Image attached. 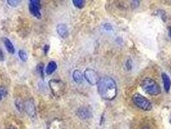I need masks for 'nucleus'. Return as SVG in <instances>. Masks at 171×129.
Returning <instances> with one entry per match:
<instances>
[{
    "mask_svg": "<svg viewBox=\"0 0 171 129\" xmlns=\"http://www.w3.org/2000/svg\"><path fill=\"white\" fill-rule=\"evenodd\" d=\"M3 58H4V56H3V55L2 50L0 49V59H1V60H3Z\"/></svg>",
    "mask_w": 171,
    "mask_h": 129,
    "instance_id": "18",
    "label": "nucleus"
},
{
    "mask_svg": "<svg viewBox=\"0 0 171 129\" xmlns=\"http://www.w3.org/2000/svg\"><path fill=\"white\" fill-rule=\"evenodd\" d=\"M162 77L163 82V85H164V88L166 92H169L171 87V80L169 76L165 73H163L162 75Z\"/></svg>",
    "mask_w": 171,
    "mask_h": 129,
    "instance_id": "8",
    "label": "nucleus"
},
{
    "mask_svg": "<svg viewBox=\"0 0 171 129\" xmlns=\"http://www.w3.org/2000/svg\"><path fill=\"white\" fill-rule=\"evenodd\" d=\"M57 63L54 61H51L47 65V67L46 68V73L47 75H51V74L54 73L55 72V70L57 69Z\"/></svg>",
    "mask_w": 171,
    "mask_h": 129,
    "instance_id": "9",
    "label": "nucleus"
},
{
    "mask_svg": "<svg viewBox=\"0 0 171 129\" xmlns=\"http://www.w3.org/2000/svg\"><path fill=\"white\" fill-rule=\"evenodd\" d=\"M73 78L77 83H81L83 82V74L79 70H75L73 72Z\"/></svg>",
    "mask_w": 171,
    "mask_h": 129,
    "instance_id": "10",
    "label": "nucleus"
},
{
    "mask_svg": "<svg viewBox=\"0 0 171 129\" xmlns=\"http://www.w3.org/2000/svg\"><path fill=\"white\" fill-rule=\"evenodd\" d=\"M57 32L59 34V35L62 38H66L68 35V27L65 24L61 23L59 24L57 26Z\"/></svg>",
    "mask_w": 171,
    "mask_h": 129,
    "instance_id": "6",
    "label": "nucleus"
},
{
    "mask_svg": "<svg viewBox=\"0 0 171 129\" xmlns=\"http://www.w3.org/2000/svg\"><path fill=\"white\" fill-rule=\"evenodd\" d=\"M19 56L23 61H27L28 60L27 53L23 50H21L19 51Z\"/></svg>",
    "mask_w": 171,
    "mask_h": 129,
    "instance_id": "13",
    "label": "nucleus"
},
{
    "mask_svg": "<svg viewBox=\"0 0 171 129\" xmlns=\"http://www.w3.org/2000/svg\"><path fill=\"white\" fill-rule=\"evenodd\" d=\"M16 106H17V108L18 109V110H22L23 109V105L22 104V103L20 101H16Z\"/></svg>",
    "mask_w": 171,
    "mask_h": 129,
    "instance_id": "16",
    "label": "nucleus"
},
{
    "mask_svg": "<svg viewBox=\"0 0 171 129\" xmlns=\"http://www.w3.org/2000/svg\"><path fill=\"white\" fill-rule=\"evenodd\" d=\"M7 2H8L9 5H10V6H12V7H17L21 3L20 1H17V0H10V1L9 0H8Z\"/></svg>",
    "mask_w": 171,
    "mask_h": 129,
    "instance_id": "15",
    "label": "nucleus"
},
{
    "mask_svg": "<svg viewBox=\"0 0 171 129\" xmlns=\"http://www.w3.org/2000/svg\"><path fill=\"white\" fill-rule=\"evenodd\" d=\"M169 36L171 38V27L169 28Z\"/></svg>",
    "mask_w": 171,
    "mask_h": 129,
    "instance_id": "19",
    "label": "nucleus"
},
{
    "mask_svg": "<svg viewBox=\"0 0 171 129\" xmlns=\"http://www.w3.org/2000/svg\"><path fill=\"white\" fill-rule=\"evenodd\" d=\"M40 1L38 0H31L30 1L29 5V10L31 14L38 18L41 19V14L40 12Z\"/></svg>",
    "mask_w": 171,
    "mask_h": 129,
    "instance_id": "5",
    "label": "nucleus"
},
{
    "mask_svg": "<svg viewBox=\"0 0 171 129\" xmlns=\"http://www.w3.org/2000/svg\"><path fill=\"white\" fill-rule=\"evenodd\" d=\"M134 104L144 111H149L152 109V104L149 99L139 93H136L132 97Z\"/></svg>",
    "mask_w": 171,
    "mask_h": 129,
    "instance_id": "3",
    "label": "nucleus"
},
{
    "mask_svg": "<svg viewBox=\"0 0 171 129\" xmlns=\"http://www.w3.org/2000/svg\"><path fill=\"white\" fill-rule=\"evenodd\" d=\"M140 86L146 93L151 95H158L162 93L161 88L158 83L149 77L143 79Z\"/></svg>",
    "mask_w": 171,
    "mask_h": 129,
    "instance_id": "2",
    "label": "nucleus"
},
{
    "mask_svg": "<svg viewBox=\"0 0 171 129\" xmlns=\"http://www.w3.org/2000/svg\"><path fill=\"white\" fill-rule=\"evenodd\" d=\"M79 116L82 119H87L90 117L91 114L86 108H81L79 110Z\"/></svg>",
    "mask_w": 171,
    "mask_h": 129,
    "instance_id": "11",
    "label": "nucleus"
},
{
    "mask_svg": "<svg viewBox=\"0 0 171 129\" xmlns=\"http://www.w3.org/2000/svg\"><path fill=\"white\" fill-rule=\"evenodd\" d=\"M84 76L86 80L91 85H98L100 79L97 72H95L94 70L90 69H88L84 71Z\"/></svg>",
    "mask_w": 171,
    "mask_h": 129,
    "instance_id": "4",
    "label": "nucleus"
},
{
    "mask_svg": "<svg viewBox=\"0 0 171 129\" xmlns=\"http://www.w3.org/2000/svg\"><path fill=\"white\" fill-rule=\"evenodd\" d=\"M2 40L7 51H8L9 53L14 54L15 53V52H16V50H15V48L13 45V44L12 43V42L10 41V39L7 38H3Z\"/></svg>",
    "mask_w": 171,
    "mask_h": 129,
    "instance_id": "7",
    "label": "nucleus"
},
{
    "mask_svg": "<svg viewBox=\"0 0 171 129\" xmlns=\"http://www.w3.org/2000/svg\"><path fill=\"white\" fill-rule=\"evenodd\" d=\"M37 71L39 74L40 76H41L43 78H44V64L43 63H41L37 66Z\"/></svg>",
    "mask_w": 171,
    "mask_h": 129,
    "instance_id": "14",
    "label": "nucleus"
},
{
    "mask_svg": "<svg viewBox=\"0 0 171 129\" xmlns=\"http://www.w3.org/2000/svg\"><path fill=\"white\" fill-rule=\"evenodd\" d=\"M6 92L7 91L4 89V88H0V101H1L3 95H5L6 94Z\"/></svg>",
    "mask_w": 171,
    "mask_h": 129,
    "instance_id": "17",
    "label": "nucleus"
},
{
    "mask_svg": "<svg viewBox=\"0 0 171 129\" xmlns=\"http://www.w3.org/2000/svg\"><path fill=\"white\" fill-rule=\"evenodd\" d=\"M10 129H16V128H14V127H11Z\"/></svg>",
    "mask_w": 171,
    "mask_h": 129,
    "instance_id": "20",
    "label": "nucleus"
},
{
    "mask_svg": "<svg viewBox=\"0 0 171 129\" xmlns=\"http://www.w3.org/2000/svg\"><path fill=\"white\" fill-rule=\"evenodd\" d=\"M73 3L74 6L77 7V8L82 9L83 8L85 5V1H83V0H73Z\"/></svg>",
    "mask_w": 171,
    "mask_h": 129,
    "instance_id": "12",
    "label": "nucleus"
},
{
    "mask_svg": "<svg viewBox=\"0 0 171 129\" xmlns=\"http://www.w3.org/2000/svg\"><path fill=\"white\" fill-rule=\"evenodd\" d=\"M98 90L101 97L106 100H113L117 94L116 82L112 77H104L98 83Z\"/></svg>",
    "mask_w": 171,
    "mask_h": 129,
    "instance_id": "1",
    "label": "nucleus"
}]
</instances>
